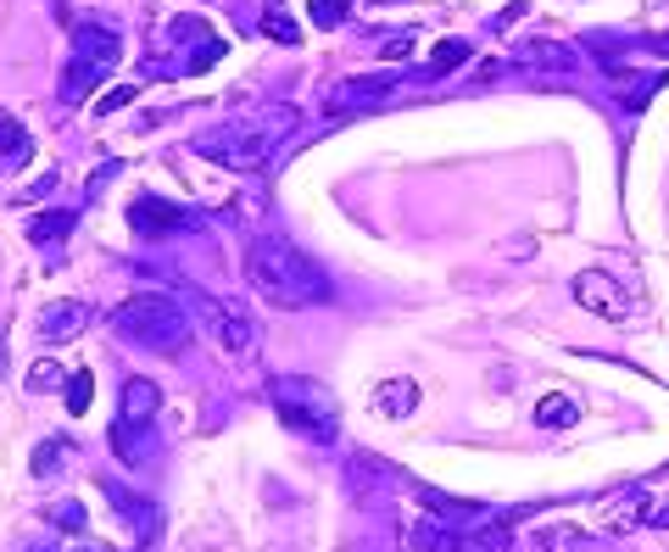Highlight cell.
<instances>
[{
    "label": "cell",
    "mask_w": 669,
    "mask_h": 552,
    "mask_svg": "<svg viewBox=\"0 0 669 552\" xmlns=\"http://www.w3.org/2000/svg\"><path fill=\"white\" fill-rule=\"evenodd\" d=\"M575 419H581V402H569V396H547L542 407H535V425H547V430H564Z\"/></svg>",
    "instance_id": "cell-20"
},
{
    "label": "cell",
    "mask_w": 669,
    "mask_h": 552,
    "mask_svg": "<svg viewBox=\"0 0 669 552\" xmlns=\"http://www.w3.org/2000/svg\"><path fill=\"white\" fill-rule=\"evenodd\" d=\"M346 475H352V486H357V491H368V497H385V491H401V475H396L390 464H379V458H368V452H357V458L346 464Z\"/></svg>",
    "instance_id": "cell-11"
},
{
    "label": "cell",
    "mask_w": 669,
    "mask_h": 552,
    "mask_svg": "<svg viewBox=\"0 0 669 552\" xmlns=\"http://www.w3.org/2000/svg\"><path fill=\"white\" fill-rule=\"evenodd\" d=\"M179 302H185V308H196V313L207 319V330H212V341H218L223 352H251L257 330H251L234 308H223V302H212V296H201V291H190V285H179Z\"/></svg>",
    "instance_id": "cell-5"
},
{
    "label": "cell",
    "mask_w": 669,
    "mask_h": 552,
    "mask_svg": "<svg viewBox=\"0 0 669 552\" xmlns=\"http://www.w3.org/2000/svg\"><path fill=\"white\" fill-rule=\"evenodd\" d=\"M73 223H79V212H40V218L29 223V240H34V246H56V240L73 235Z\"/></svg>",
    "instance_id": "cell-17"
},
{
    "label": "cell",
    "mask_w": 669,
    "mask_h": 552,
    "mask_svg": "<svg viewBox=\"0 0 669 552\" xmlns=\"http://www.w3.org/2000/svg\"><path fill=\"white\" fill-rule=\"evenodd\" d=\"M414 51V34H390L385 45H379V56H408Z\"/></svg>",
    "instance_id": "cell-30"
},
{
    "label": "cell",
    "mask_w": 669,
    "mask_h": 552,
    "mask_svg": "<svg viewBox=\"0 0 669 552\" xmlns=\"http://www.w3.org/2000/svg\"><path fill=\"white\" fill-rule=\"evenodd\" d=\"M157 407H163V390H157V379L134 374V379L123 385V419H134V425H151V419H157Z\"/></svg>",
    "instance_id": "cell-13"
},
{
    "label": "cell",
    "mask_w": 669,
    "mask_h": 552,
    "mask_svg": "<svg viewBox=\"0 0 669 552\" xmlns=\"http://www.w3.org/2000/svg\"><path fill=\"white\" fill-rule=\"evenodd\" d=\"M452 541H458V530H447V524H436V519H419V524H414V546H419V552H452Z\"/></svg>",
    "instance_id": "cell-21"
},
{
    "label": "cell",
    "mask_w": 669,
    "mask_h": 552,
    "mask_svg": "<svg viewBox=\"0 0 669 552\" xmlns=\"http://www.w3.org/2000/svg\"><path fill=\"white\" fill-rule=\"evenodd\" d=\"M18 163H29V134L23 123L0 117V168H18Z\"/></svg>",
    "instance_id": "cell-18"
},
{
    "label": "cell",
    "mask_w": 669,
    "mask_h": 552,
    "mask_svg": "<svg viewBox=\"0 0 669 552\" xmlns=\"http://www.w3.org/2000/svg\"><path fill=\"white\" fill-rule=\"evenodd\" d=\"M128 101H134V84H123V90H112V95H101V101H95V112L106 117V112H123Z\"/></svg>",
    "instance_id": "cell-28"
},
{
    "label": "cell",
    "mask_w": 669,
    "mask_h": 552,
    "mask_svg": "<svg viewBox=\"0 0 669 552\" xmlns=\"http://www.w3.org/2000/svg\"><path fill=\"white\" fill-rule=\"evenodd\" d=\"M302 117H296V106H257L245 123H229V128H212V134H201L196 140V157H207V163H223V168H234V174H251V168H262L268 157H274V146L285 140V134L296 128Z\"/></svg>",
    "instance_id": "cell-2"
},
{
    "label": "cell",
    "mask_w": 669,
    "mask_h": 552,
    "mask_svg": "<svg viewBox=\"0 0 669 552\" xmlns=\"http://www.w3.org/2000/svg\"><path fill=\"white\" fill-rule=\"evenodd\" d=\"M45 524L73 535V530H84V508H79V502H56V508H45Z\"/></svg>",
    "instance_id": "cell-25"
},
{
    "label": "cell",
    "mask_w": 669,
    "mask_h": 552,
    "mask_svg": "<svg viewBox=\"0 0 669 552\" xmlns=\"http://www.w3.org/2000/svg\"><path fill=\"white\" fill-rule=\"evenodd\" d=\"M658 51H663V56H669V34H663V40H658Z\"/></svg>",
    "instance_id": "cell-34"
},
{
    "label": "cell",
    "mask_w": 669,
    "mask_h": 552,
    "mask_svg": "<svg viewBox=\"0 0 669 552\" xmlns=\"http://www.w3.org/2000/svg\"><path fill=\"white\" fill-rule=\"evenodd\" d=\"M18 552H56V535H34L29 546H18Z\"/></svg>",
    "instance_id": "cell-31"
},
{
    "label": "cell",
    "mask_w": 669,
    "mask_h": 552,
    "mask_svg": "<svg viewBox=\"0 0 669 552\" xmlns=\"http://www.w3.org/2000/svg\"><path fill=\"white\" fill-rule=\"evenodd\" d=\"M112 330L146 352H185L190 346V313L179 296H163V291H140L128 296L117 313H112Z\"/></svg>",
    "instance_id": "cell-3"
},
{
    "label": "cell",
    "mask_w": 669,
    "mask_h": 552,
    "mask_svg": "<svg viewBox=\"0 0 669 552\" xmlns=\"http://www.w3.org/2000/svg\"><path fill=\"white\" fill-rule=\"evenodd\" d=\"M396 90V73H357V79H346V84H335V95H330V112H352V106H374V101H385Z\"/></svg>",
    "instance_id": "cell-8"
},
{
    "label": "cell",
    "mask_w": 669,
    "mask_h": 552,
    "mask_svg": "<svg viewBox=\"0 0 669 552\" xmlns=\"http://www.w3.org/2000/svg\"><path fill=\"white\" fill-rule=\"evenodd\" d=\"M62 396H67V413H90V396H95V379H90V374H67V385H62Z\"/></svg>",
    "instance_id": "cell-24"
},
{
    "label": "cell",
    "mask_w": 669,
    "mask_h": 552,
    "mask_svg": "<svg viewBox=\"0 0 669 552\" xmlns=\"http://www.w3.org/2000/svg\"><path fill=\"white\" fill-rule=\"evenodd\" d=\"M29 385H34V390H45V385H67V374H62L56 363H40V368L29 374Z\"/></svg>",
    "instance_id": "cell-29"
},
{
    "label": "cell",
    "mask_w": 669,
    "mask_h": 552,
    "mask_svg": "<svg viewBox=\"0 0 669 552\" xmlns=\"http://www.w3.org/2000/svg\"><path fill=\"white\" fill-rule=\"evenodd\" d=\"M262 34H268V40H280V45H302V29L291 23V12L280 7V0H268V12H262Z\"/></svg>",
    "instance_id": "cell-19"
},
{
    "label": "cell",
    "mask_w": 669,
    "mask_h": 552,
    "mask_svg": "<svg viewBox=\"0 0 669 552\" xmlns=\"http://www.w3.org/2000/svg\"><path fill=\"white\" fill-rule=\"evenodd\" d=\"M84 330H90V308L84 302H51V308H40V341L62 346V341L84 335Z\"/></svg>",
    "instance_id": "cell-9"
},
{
    "label": "cell",
    "mask_w": 669,
    "mask_h": 552,
    "mask_svg": "<svg viewBox=\"0 0 669 552\" xmlns=\"http://www.w3.org/2000/svg\"><path fill=\"white\" fill-rule=\"evenodd\" d=\"M307 18L313 29H341L352 18V0H307Z\"/></svg>",
    "instance_id": "cell-22"
},
{
    "label": "cell",
    "mask_w": 669,
    "mask_h": 552,
    "mask_svg": "<svg viewBox=\"0 0 669 552\" xmlns=\"http://www.w3.org/2000/svg\"><path fill=\"white\" fill-rule=\"evenodd\" d=\"M474 51H469V40H447V45H436V56H430V73H452V67H463Z\"/></svg>",
    "instance_id": "cell-23"
},
{
    "label": "cell",
    "mask_w": 669,
    "mask_h": 552,
    "mask_svg": "<svg viewBox=\"0 0 669 552\" xmlns=\"http://www.w3.org/2000/svg\"><path fill=\"white\" fill-rule=\"evenodd\" d=\"M652 524H658V530H669V508H658V513H652Z\"/></svg>",
    "instance_id": "cell-33"
},
{
    "label": "cell",
    "mask_w": 669,
    "mask_h": 552,
    "mask_svg": "<svg viewBox=\"0 0 669 552\" xmlns=\"http://www.w3.org/2000/svg\"><path fill=\"white\" fill-rule=\"evenodd\" d=\"M268 396H274L280 419H285L296 436H307V441H318V447H330V441L341 436V402L330 396V385H318V379H307V374H285V379L268 385Z\"/></svg>",
    "instance_id": "cell-4"
},
{
    "label": "cell",
    "mask_w": 669,
    "mask_h": 552,
    "mask_svg": "<svg viewBox=\"0 0 669 552\" xmlns=\"http://www.w3.org/2000/svg\"><path fill=\"white\" fill-rule=\"evenodd\" d=\"M128 229L146 235V240H163V235L196 229V212L179 207V201H163V196H134L128 201Z\"/></svg>",
    "instance_id": "cell-6"
},
{
    "label": "cell",
    "mask_w": 669,
    "mask_h": 552,
    "mask_svg": "<svg viewBox=\"0 0 669 552\" xmlns=\"http://www.w3.org/2000/svg\"><path fill=\"white\" fill-rule=\"evenodd\" d=\"M519 62H530V67H575L581 56L553 45V40H530V45H519Z\"/></svg>",
    "instance_id": "cell-16"
},
{
    "label": "cell",
    "mask_w": 669,
    "mask_h": 552,
    "mask_svg": "<svg viewBox=\"0 0 669 552\" xmlns=\"http://www.w3.org/2000/svg\"><path fill=\"white\" fill-rule=\"evenodd\" d=\"M652 90H663V73H647V79H630V95H619L630 112H641L652 101Z\"/></svg>",
    "instance_id": "cell-26"
},
{
    "label": "cell",
    "mask_w": 669,
    "mask_h": 552,
    "mask_svg": "<svg viewBox=\"0 0 669 552\" xmlns=\"http://www.w3.org/2000/svg\"><path fill=\"white\" fill-rule=\"evenodd\" d=\"M575 302L586 313L608 319V324H625V291L614 285V273H603V268H586L581 280H575Z\"/></svg>",
    "instance_id": "cell-7"
},
{
    "label": "cell",
    "mask_w": 669,
    "mask_h": 552,
    "mask_svg": "<svg viewBox=\"0 0 669 552\" xmlns=\"http://www.w3.org/2000/svg\"><path fill=\"white\" fill-rule=\"evenodd\" d=\"M508 524L502 519H485V524H469V530H458V541H452V552H508Z\"/></svg>",
    "instance_id": "cell-14"
},
{
    "label": "cell",
    "mask_w": 669,
    "mask_h": 552,
    "mask_svg": "<svg viewBox=\"0 0 669 552\" xmlns=\"http://www.w3.org/2000/svg\"><path fill=\"white\" fill-rule=\"evenodd\" d=\"M245 280L268 308H324L335 296L324 268H313V257H302L280 235H257L245 246Z\"/></svg>",
    "instance_id": "cell-1"
},
{
    "label": "cell",
    "mask_w": 669,
    "mask_h": 552,
    "mask_svg": "<svg viewBox=\"0 0 669 552\" xmlns=\"http://www.w3.org/2000/svg\"><path fill=\"white\" fill-rule=\"evenodd\" d=\"M0 379H7V319H0Z\"/></svg>",
    "instance_id": "cell-32"
},
{
    "label": "cell",
    "mask_w": 669,
    "mask_h": 552,
    "mask_svg": "<svg viewBox=\"0 0 669 552\" xmlns=\"http://www.w3.org/2000/svg\"><path fill=\"white\" fill-rule=\"evenodd\" d=\"M112 447H117L123 464H151V458H157L151 425H134V419H117V425H112Z\"/></svg>",
    "instance_id": "cell-12"
},
{
    "label": "cell",
    "mask_w": 669,
    "mask_h": 552,
    "mask_svg": "<svg viewBox=\"0 0 669 552\" xmlns=\"http://www.w3.org/2000/svg\"><path fill=\"white\" fill-rule=\"evenodd\" d=\"M106 73H112L106 62H95V56H79V51H73V62L62 67V90H56V95H62L67 106H79V101H90V90H95Z\"/></svg>",
    "instance_id": "cell-10"
},
{
    "label": "cell",
    "mask_w": 669,
    "mask_h": 552,
    "mask_svg": "<svg viewBox=\"0 0 669 552\" xmlns=\"http://www.w3.org/2000/svg\"><path fill=\"white\" fill-rule=\"evenodd\" d=\"M62 436H51V441H40V452H34V475H56L62 469Z\"/></svg>",
    "instance_id": "cell-27"
},
{
    "label": "cell",
    "mask_w": 669,
    "mask_h": 552,
    "mask_svg": "<svg viewBox=\"0 0 669 552\" xmlns=\"http://www.w3.org/2000/svg\"><path fill=\"white\" fill-rule=\"evenodd\" d=\"M374 407L385 413V419H408V413L419 407V385H414V379H385V385L374 390Z\"/></svg>",
    "instance_id": "cell-15"
}]
</instances>
